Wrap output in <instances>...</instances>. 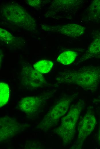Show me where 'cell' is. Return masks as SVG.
Wrapping results in <instances>:
<instances>
[{
	"label": "cell",
	"instance_id": "6da1fadb",
	"mask_svg": "<svg viewBox=\"0 0 100 149\" xmlns=\"http://www.w3.org/2000/svg\"><path fill=\"white\" fill-rule=\"evenodd\" d=\"M61 81L93 91L100 82V68L89 66L78 69L67 70L62 74Z\"/></svg>",
	"mask_w": 100,
	"mask_h": 149
},
{
	"label": "cell",
	"instance_id": "7a4b0ae2",
	"mask_svg": "<svg viewBox=\"0 0 100 149\" xmlns=\"http://www.w3.org/2000/svg\"><path fill=\"white\" fill-rule=\"evenodd\" d=\"M84 103L80 101L72 105L67 115L62 118L61 124L56 132L65 144L69 143L73 139L76 125Z\"/></svg>",
	"mask_w": 100,
	"mask_h": 149
},
{
	"label": "cell",
	"instance_id": "3957f363",
	"mask_svg": "<svg viewBox=\"0 0 100 149\" xmlns=\"http://www.w3.org/2000/svg\"><path fill=\"white\" fill-rule=\"evenodd\" d=\"M5 6L2 10V15L10 23L28 30L35 24L34 19L22 8L13 5Z\"/></svg>",
	"mask_w": 100,
	"mask_h": 149
},
{
	"label": "cell",
	"instance_id": "277c9868",
	"mask_svg": "<svg viewBox=\"0 0 100 149\" xmlns=\"http://www.w3.org/2000/svg\"><path fill=\"white\" fill-rule=\"evenodd\" d=\"M76 96L75 95H72L61 99L45 116L40 127L47 130L57 123L59 118L67 111Z\"/></svg>",
	"mask_w": 100,
	"mask_h": 149
},
{
	"label": "cell",
	"instance_id": "5b68a950",
	"mask_svg": "<svg viewBox=\"0 0 100 149\" xmlns=\"http://www.w3.org/2000/svg\"><path fill=\"white\" fill-rule=\"evenodd\" d=\"M96 124L94 115L88 111L80 122L78 127L77 139L75 145L76 148H81L85 139L93 130Z\"/></svg>",
	"mask_w": 100,
	"mask_h": 149
},
{
	"label": "cell",
	"instance_id": "8992f818",
	"mask_svg": "<svg viewBox=\"0 0 100 149\" xmlns=\"http://www.w3.org/2000/svg\"><path fill=\"white\" fill-rule=\"evenodd\" d=\"M20 126L9 117L1 118L0 120L1 141H5L12 137L19 129Z\"/></svg>",
	"mask_w": 100,
	"mask_h": 149
},
{
	"label": "cell",
	"instance_id": "52a82bcc",
	"mask_svg": "<svg viewBox=\"0 0 100 149\" xmlns=\"http://www.w3.org/2000/svg\"><path fill=\"white\" fill-rule=\"evenodd\" d=\"M41 101L36 97H28L23 99L19 105L20 109L26 114L32 115L39 111Z\"/></svg>",
	"mask_w": 100,
	"mask_h": 149
},
{
	"label": "cell",
	"instance_id": "ba28073f",
	"mask_svg": "<svg viewBox=\"0 0 100 149\" xmlns=\"http://www.w3.org/2000/svg\"><path fill=\"white\" fill-rule=\"evenodd\" d=\"M50 29H55L57 32L71 37H76L82 36L84 32L85 28L75 23L68 24L62 26H56Z\"/></svg>",
	"mask_w": 100,
	"mask_h": 149
},
{
	"label": "cell",
	"instance_id": "9c48e42d",
	"mask_svg": "<svg viewBox=\"0 0 100 149\" xmlns=\"http://www.w3.org/2000/svg\"><path fill=\"white\" fill-rule=\"evenodd\" d=\"M100 53V39L93 41L80 58L79 62L89 59L94 55Z\"/></svg>",
	"mask_w": 100,
	"mask_h": 149
},
{
	"label": "cell",
	"instance_id": "30bf717a",
	"mask_svg": "<svg viewBox=\"0 0 100 149\" xmlns=\"http://www.w3.org/2000/svg\"><path fill=\"white\" fill-rule=\"evenodd\" d=\"M77 54V52L74 51H65L59 55L57 59V60L64 65H68L74 61Z\"/></svg>",
	"mask_w": 100,
	"mask_h": 149
},
{
	"label": "cell",
	"instance_id": "8fae6325",
	"mask_svg": "<svg viewBox=\"0 0 100 149\" xmlns=\"http://www.w3.org/2000/svg\"><path fill=\"white\" fill-rule=\"evenodd\" d=\"M53 65L52 62L42 60L35 63L33 65L34 69L39 72L43 73L48 72L51 69Z\"/></svg>",
	"mask_w": 100,
	"mask_h": 149
},
{
	"label": "cell",
	"instance_id": "7c38bea8",
	"mask_svg": "<svg viewBox=\"0 0 100 149\" xmlns=\"http://www.w3.org/2000/svg\"><path fill=\"white\" fill-rule=\"evenodd\" d=\"M0 107L5 105L8 102L9 97V88L8 85L3 82L0 83Z\"/></svg>",
	"mask_w": 100,
	"mask_h": 149
},
{
	"label": "cell",
	"instance_id": "4fadbf2b",
	"mask_svg": "<svg viewBox=\"0 0 100 149\" xmlns=\"http://www.w3.org/2000/svg\"><path fill=\"white\" fill-rule=\"evenodd\" d=\"M0 38L2 40L7 41L11 40L13 38V36L6 30L0 28Z\"/></svg>",
	"mask_w": 100,
	"mask_h": 149
},
{
	"label": "cell",
	"instance_id": "5bb4252c",
	"mask_svg": "<svg viewBox=\"0 0 100 149\" xmlns=\"http://www.w3.org/2000/svg\"><path fill=\"white\" fill-rule=\"evenodd\" d=\"M98 136L99 143L100 145V125L99 128L98 132Z\"/></svg>",
	"mask_w": 100,
	"mask_h": 149
}]
</instances>
